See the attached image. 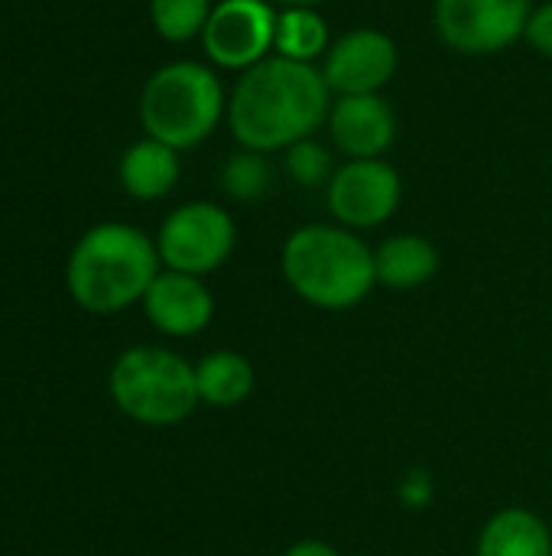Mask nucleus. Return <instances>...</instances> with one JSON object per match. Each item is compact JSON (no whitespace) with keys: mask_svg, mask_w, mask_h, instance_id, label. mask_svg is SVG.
I'll use <instances>...</instances> for the list:
<instances>
[{"mask_svg":"<svg viewBox=\"0 0 552 556\" xmlns=\"http://www.w3.org/2000/svg\"><path fill=\"white\" fill-rule=\"evenodd\" d=\"M332 108L319 65L270 55L241 72L228 94V127L241 150L283 153L312 137Z\"/></svg>","mask_w":552,"mask_h":556,"instance_id":"1","label":"nucleus"},{"mask_svg":"<svg viewBox=\"0 0 552 556\" xmlns=\"http://www.w3.org/2000/svg\"><path fill=\"white\" fill-rule=\"evenodd\" d=\"M280 270L290 290L322 313H348L361 306L374 287V248L342 225H303L280 251Z\"/></svg>","mask_w":552,"mask_h":556,"instance_id":"2","label":"nucleus"},{"mask_svg":"<svg viewBox=\"0 0 552 556\" xmlns=\"http://www.w3.org/2000/svg\"><path fill=\"white\" fill-rule=\"evenodd\" d=\"M159 251L140 228L104 222L81 235L68 257V293L91 313H117L146 296L159 274Z\"/></svg>","mask_w":552,"mask_h":556,"instance_id":"3","label":"nucleus"},{"mask_svg":"<svg viewBox=\"0 0 552 556\" xmlns=\"http://www.w3.org/2000/svg\"><path fill=\"white\" fill-rule=\"evenodd\" d=\"M221 117H228L224 85L215 68L202 62H169L156 68L140 91V124L146 137L179 153L208 140Z\"/></svg>","mask_w":552,"mask_h":556,"instance_id":"4","label":"nucleus"},{"mask_svg":"<svg viewBox=\"0 0 552 556\" xmlns=\"http://www.w3.org/2000/svg\"><path fill=\"white\" fill-rule=\"evenodd\" d=\"M114 404L143 427H176L202 404L195 365L156 345L127 349L111 368Z\"/></svg>","mask_w":552,"mask_h":556,"instance_id":"5","label":"nucleus"},{"mask_svg":"<svg viewBox=\"0 0 552 556\" xmlns=\"http://www.w3.org/2000/svg\"><path fill=\"white\" fill-rule=\"evenodd\" d=\"M238 248V225L228 208L215 202H185L172 208L156 235V251L166 270L208 277L231 261Z\"/></svg>","mask_w":552,"mask_h":556,"instance_id":"6","label":"nucleus"},{"mask_svg":"<svg viewBox=\"0 0 552 556\" xmlns=\"http://www.w3.org/2000/svg\"><path fill=\"white\" fill-rule=\"evenodd\" d=\"M534 0H436V36L459 55H495L527 33Z\"/></svg>","mask_w":552,"mask_h":556,"instance_id":"7","label":"nucleus"},{"mask_svg":"<svg viewBox=\"0 0 552 556\" xmlns=\"http://www.w3.org/2000/svg\"><path fill=\"white\" fill-rule=\"evenodd\" d=\"M403 199L400 173L381 160H345L325 186V205L335 225L371 231L387 225Z\"/></svg>","mask_w":552,"mask_h":556,"instance_id":"8","label":"nucleus"},{"mask_svg":"<svg viewBox=\"0 0 552 556\" xmlns=\"http://www.w3.org/2000/svg\"><path fill=\"white\" fill-rule=\"evenodd\" d=\"M277 13L270 0H218L202 29V49L211 65L241 75L270 59Z\"/></svg>","mask_w":552,"mask_h":556,"instance_id":"9","label":"nucleus"},{"mask_svg":"<svg viewBox=\"0 0 552 556\" xmlns=\"http://www.w3.org/2000/svg\"><path fill=\"white\" fill-rule=\"evenodd\" d=\"M397 42L374 26H358L338 36L325 59H322V78L332 91V98L342 94H381V88L397 75Z\"/></svg>","mask_w":552,"mask_h":556,"instance_id":"10","label":"nucleus"},{"mask_svg":"<svg viewBox=\"0 0 552 556\" xmlns=\"http://www.w3.org/2000/svg\"><path fill=\"white\" fill-rule=\"evenodd\" d=\"M325 127L345 160H381L397 140V114L384 94L332 98Z\"/></svg>","mask_w":552,"mask_h":556,"instance_id":"11","label":"nucleus"},{"mask_svg":"<svg viewBox=\"0 0 552 556\" xmlns=\"http://www.w3.org/2000/svg\"><path fill=\"white\" fill-rule=\"evenodd\" d=\"M146 319L169 339H192L208 329L215 316V296L205 277L159 270L143 296Z\"/></svg>","mask_w":552,"mask_h":556,"instance_id":"12","label":"nucleus"},{"mask_svg":"<svg viewBox=\"0 0 552 556\" xmlns=\"http://www.w3.org/2000/svg\"><path fill=\"white\" fill-rule=\"evenodd\" d=\"M475 556H552V528L537 511L508 505L482 525Z\"/></svg>","mask_w":552,"mask_h":556,"instance_id":"13","label":"nucleus"},{"mask_svg":"<svg viewBox=\"0 0 552 556\" xmlns=\"http://www.w3.org/2000/svg\"><path fill=\"white\" fill-rule=\"evenodd\" d=\"M377 287L387 290H416L439 274V251L423 235H394L374 248Z\"/></svg>","mask_w":552,"mask_h":556,"instance_id":"14","label":"nucleus"},{"mask_svg":"<svg viewBox=\"0 0 552 556\" xmlns=\"http://www.w3.org/2000/svg\"><path fill=\"white\" fill-rule=\"evenodd\" d=\"M179 150L143 137L137 143H130L120 156L117 176L127 195L140 199V202H153L172 192V186L179 182Z\"/></svg>","mask_w":552,"mask_h":556,"instance_id":"15","label":"nucleus"},{"mask_svg":"<svg viewBox=\"0 0 552 556\" xmlns=\"http://www.w3.org/2000/svg\"><path fill=\"white\" fill-rule=\"evenodd\" d=\"M195 388H198L202 404L231 410V407H241L254 394L257 375H254V365L241 352L218 349V352H208L195 365Z\"/></svg>","mask_w":552,"mask_h":556,"instance_id":"16","label":"nucleus"},{"mask_svg":"<svg viewBox=\"0 0 552 556\" xmlns=\"http://www.w3.org/2000/svg\"><path fill=\"white\" fill-rule=\"evenodd\" d=\"M332 46L329 23L316 7H286L277 13V36H273V55L316 65L325 59Z\"/></svg>","mask_w":552,"mask_h":556,"instance_id":"17","label":"nucleus"},{"mask_svg":"<svg viewBox=\"0 0 552 556\" xmlns=\"http://www.w3.org/2000/svg\"><path fill=\"white\" fill-rule=\"evenodd\" d=\"M211 7V0H150V23L166 42L202 39Z\"/></svg>","mask_w":552,"mask_h":556,"instance_id":"18","label":"nucleus"},{"mask_svg":"<svg viewBox=\"0 0 552 556\" xmlns=\"http://www.w3.org/2000/svg\"><path fill=\"white\" fill-rule=\"evenodd\" d=\"M273 186V166L267 163V153L241 150L231 153L221 166V189L234 202H257Z\"/></svg>","mask_w":552,"mask_h":556,"instance_id":"19","label":"nucleus"},{"mask_svg":"<svg viewBox=\"0 0 552 556\" xmlns=\"http://www.w3.org/2000/svg\"><path fill=\"white\" fill-rule=\"evenodd\" d=\"M283 169L286 176L303 186V189H316V186H329V179L335 176V160H332V150L312 137L293 143L290 150H283Z\"/></svg>","mask_w":552,"mask_h":556,"instance_id":"20","label":"nucleus"},{"mask_svg":"<svg viewBox=\"0 0 552 556\" xmlns=\"http://www.w3.org/2000/svg\"><path fill=\"white\" fill-rule=\"evenodd\" d=\"M397 498H400V505L410 508V511L429 508L433 498H436V482H433V476H429L426 469H410V472L400 479V485H397Z\"/></svg>","mask_w":552,"mask_h":556,"instance_id":"21","label":"nucleus"},{"mask_svg":"<svg viewBox=\"0 0 552 556\" xmlns=\"http://www.w3.org/2000/svg\"><path fill=\"white\" fill-rule=\"evenodd\" d=\"M527 46L543 55V59H552V0L543 3V7H534L530 20H527V33H524Z\"/></svg>","mask_w":552,"mask_h":556,"instance_id":"22","label":"nucleus"},{"mask_svg":"<svg viewBox=\"0 0 552 556\" xmlns=\"http://www.w3.org/2000/svg\"><path fill=\"white\" fill-rule=\"evenodd\" d=\"M283 556H342L332 544L325 541H316V538H306V541H296L293 547H286Z\"/></svg>","mask_w":552,"mask_h":556,"instance_id":"23","label":"nucleus"},{"mask_svg":"<svg viewBox=\"0 0 552 556\" xmlns=\"http://www.w3.org/2000/svg\"><path fill=\"white\" fill-rule=\"evenodd\" d=\"M270 3H273L277 10H286V7H316V10H319V7L329 3V0H270Z\"/></svg>","mask_w":552,"mask_h":556,"instance_id":"24","label":"nucleus"}]
</instances>
